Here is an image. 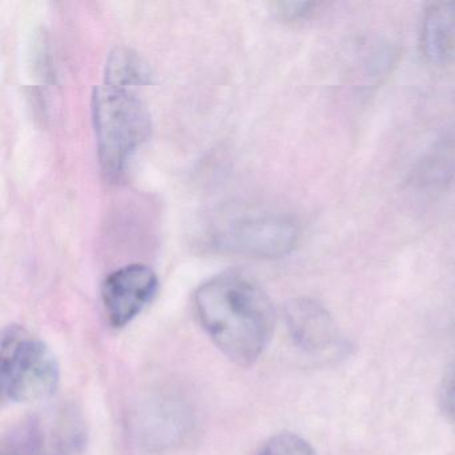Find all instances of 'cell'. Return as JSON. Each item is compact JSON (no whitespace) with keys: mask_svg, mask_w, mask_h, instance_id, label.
<instances>
[{"mask_svg":"<svg viewBox=\"0 0 455 455\" xmlns=\"http://www.w3.org/2000/svg\"><path fill=\"white\" fill-rule=\"evenodd\" d=\"M194 310L212 343L239 366L255 363L273 338V303L243 274L223 273L204 282L194 294Z\"/></svg>","mask_w":455,"mask_h":455,"instance_id":"6da1fadb","label":"cell"},{"mask_svg":"<svg viewBox=\"0 0 455 455\" xmlns=\"http://www.w3.org/2000/svg\"><path fill=\"white\" fill-rule=\"evenodd\" d=\"M92 121L103 174L108 180H121L151 132L150 114L137 87L103 82L92 97Z\"/></svg>","mask_w":455,"mask_h":455,"instance_id":"7a4b0ae2","label":"cell"},{"mask_svg":"<svg viewBox=\"0 0 455 455\" xmlns=\"http://www.w3.org/2000/svg\"><path fill=\"white\" fill-rule=\"evenodd\" d=\"M60 367L49 345L25 327H6L0 345V388L12 403L44 401L54 395Z\"/></svg>","mask_w":455,"mask_h":455,"instance_id":"3957f363","label":"cell"},{"mask_svg":"<svg viewBox=\"0 0 455 455\" xmlns=\"http://www.w3.org/2000/svg\"><path fill=\"white\" fill-rule=\"evenodd\" d=\"M298 241V226L275 215H246L223 223L210 235V246L217 251L257 259L286 257Z\"/></svg>","mask_w":455,"mask_h":455,"instance_id":"277c9868","label":"cell"},{"mask_svg":"<svg viewBox=\"0 0 455 455\" xmlns=\"http://www.w3.org/2000/svg\"><path fill=\"white\" fill-rule=\"evenodd\" d=\"M159 279L148 266L129 265L113 271L102 284V303L116 329L132 323L156 295Z\"/></svg>","mask_w":455,"mask_h":455,"instance_id":"5b68a950","label":"cell"},{"mask_svg":"<svg viewBox=\"0 0 455 455\" xmlns=\"http://www.w3.org/2000/svg\"><path fill=\"white\" fill-rule=\"evenodd\" d=\"M292 342L310 355H327L342 347V335L331 314L310 298H297L284 307Z\"/></svg>","mask_w":455,"mask_h":455,"instance_id":"8992f818","label":"cell"},{"mask_svg":"<svg viewBox=\"0 0 455 455\" xmlns=\"http://www.w3.org/2000/svg\"><path fill=\"white\" fill-rule=\"evenodd\" d=\"M420 49L434 65L455 62V2L434 4L426 10L420 28Z\"/></svg>","mask_w":455,"mask_h":455,"instance_id":"52a82bcc","label":"cell"},{"mask_svg":"<svg viewBox=\"0 0 455 455\" xmlns=\"http://www.w3.org/2000/svg\"><path fill=\"white\" fill-rule=\"evenodd\" d=\"M49 455H76L86 443V427L74 407H60L36 417Z\"/></svg>","mask_w":455,"mask_h":455,"instance_id":"ba28073f","label":"cell"},{"mask_svg":"<svg viewBox=\"0 0 455 455\" xmlns=\"http://www.w3.org/2000/svg\"><path fill=\"white\" fill-rule=\"evenodd\" d=\"M455 178V127L433 146L412 172L419 188H442Z\"/></svg>","mask_w":455,"mask_h":455,"instance_id":"9c48e42d","label":"cell"},{"mask_svg":"<svg viewBox=\"0 0 455 455\" xmlns=\"http://www.w3.org/2000/svg\"><path fill=\"white\" fill-rule=\"evenodd\" d=\"M2 455H49L36 418L18 426L4 438Z\"/></svg>","mask_w":455,"mask_h":455,"instance_id":"30bf717a","label":"cell"},{"mask_svg":"<svg viewBox=\"0 0 455 455\" xmlns=\"http://www.w3.org/2000/svg\"><path fill=\"white\" fill-rule=\"evenodd\" d=\"M255 455H316L311 444L294 433H281L268 439Z\"/></svg>","mask_w":455,"mask_h":455,"instance_id":"8fae6325","label":"cell"},{"mask_svg":"<svg viewBox=\"0 0 455 455\" xmlns=\"http://www.w3.org/2000/svg\"><path fill=\"white\" fill-rule=\"evenodd\" d=\"M318 4L314 2H278L274 4V10L282 20L286 22H298V20H307Z\"/></svg>","mask_w":455,"mask_h":455,"instance_id":"7c38bea8","label":"cell"},{"mask_svg":"<svg viewBox=\"0 0 455 455\" xmlns=\"http://www.w3.org/2000/svg\"><path fill=\"white\" fill-rule=\"evenodd\" d=\"M441 399L444 411L455 423V362L444 375L443 382H442Z\"/></svg>","mask_w":455,"mask_h":455,"instance_id":"4fadbf2b","label":"cell"}]
</instances>
